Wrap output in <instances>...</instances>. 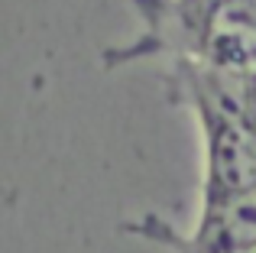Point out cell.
<instances>
[{"mask_svg": "<svg viewBox=\"0 0 256 253\" xmlns=\"http://www.w3.org/2000/svg\"><path fill=\"white\" fill-rule=\"evenodd\" d=\"M246 4H256V0H246Z\"/></svg>", "mask_w": 256, "mask_h": 253, "instance_id": "3957f363", "label": "cell"}, {"mask_svg": "<svg viewBox=\"0 0 256 253\" xmlns=\"http://www.w3.org/2000/svg\"><path fill=\"white\" fill-rule=\"evenodd\" d=\"M140 36L107 49L104 65H130L150 56L198 62L227 72H256V4L246 0H130Z\"/></svg>", "mask_w": 256, "mask_h": 253, "instance_id": "6da1fadb", "label": "cell"}, {"mask_svg": "<svg viewBox=\"0 0 256 253\" xmlns=\"http://www.w3.org/2000/svg\"><path fill=\"white\" fill-rule=\"evenodd\" d=\"M126 230L166 244L172 253H256V192L201 202L192 230H178L156 214L126 224Z\"/></svg>", "mask_w": 256, "mask_h": 253, "instance_id": "7a4b0ae2", "label": "cell"}]
</instances>
